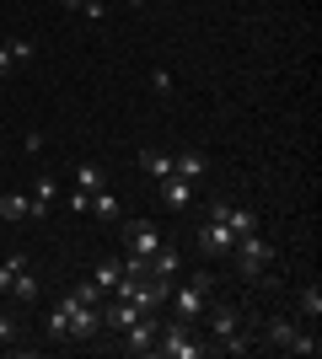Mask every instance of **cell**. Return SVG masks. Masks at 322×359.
Returning <instances> with one entry per match:
<instances>
[{"label": "cell", "instance_id": "1", "mask_svg": "<svg viewBox=\"0 0 322 359\" xmlns=\"http://www.w3.org/2000/svg\"><path fill=\"white\" fill-rule=\"evenodd\" d=\"M151 354H161V359H199V354H210V344H199V338L188 332V322H167V327L156 332Z\"/></svg>", "mask_w": 322, "mask_h": 359}, {"label": "cell", "instance_id": "2", "mask_svg": "<svg viewBox=\"0 0 322 359\" xmlns=\"http://www.w3.org/2000/svg\"><path fill=\"white\" fill-rule=\"evenodd\" d=\"M231 257H236V269H242L247 279H263V273H269V263H274V247L263 241V231H247V236H236Z\"/></svg>", "mask_w": 322, "mask_h": 359}, {"label": "cell", "instance_id": "3", "mask_svg": "<svg viewBox=\"0 0 322 359\" xmlns=\"http://www.w3.org/2000/svg\"><path fill=\"white\" fill-rule=\"evenodd\" d=\"M231 247H236L231 225L220 220V215H204V225H199V252L204 257H231Z\"/></svg>", "mask_w": 322, "mask_h": 359}, {"label": "cell", "instance_id": "4", "mask_svg": "<svg viewBox=\"0 0 322 359\" xmlns=\"http://www.w3.org/2000/svg\"><path fill=\"white\" fill-rule=\"evenodd\" d=\"M167 300H172V311H177V322H199L204 306H210V290H199L194 279H188V285H172Z\"/></svg>", "mask_w": 322, "mask_h": 359}, {"label": "cell", "instance_id": "5", "mask_svg": "<svg viewBox=\"0 0 322 359\" xmlns=\"http://www.w3.org/2000/svg\"><path fill=\"white\" fill-rule=\"evenodd\" d=\"M156 332H161V322H156V311L135 316V322L123 327V348H129V354H151V348H156Z\"/></svg>", "mask_w": 322, "mask_h": 359}, {"label": "cell", "instance_id": "6", "mask_svg": "<svg viewBox=\"0 0 322 359\" xmlns=\"http://www.w3.org/2000/svg\"><path fill=\"white\" fill-rule=\"evenodd\" d=\"M161 241H167V236H161L151 220H129V225H123V247H129L135 257H151Z\"/></svg>", "mask_w": 322, "mask_h": 359}, {"label": "cell", "instance_id": "7", "mask_svg": "<svg viewBox=\"0 0 322 359\" xmlns=\"http://www.w3.org/2000/svg\"><path fill=\"white\" fill-rule=\"evenodd\" d=\"M204 322H210L215 338H231V332L242 327V311H236V306H204ZM210 348H215V344H210Z\"/></svg>", "mask_w": 322, "mask_h": 359}, {"label": "cell", "instance_id": "8", "mask_svg": "<svg viewBox=\"0 0 322 359\" xmlns=\"http://www.w3.org/2000/svg\"><path fill=\"white\" fill-rule=\"evenodd\" d=\"M172 172H177V177H188V182H199L204 172H210V156H204V150H177V156H172Z\"/></svg>", "mask_w": 322, "mask_h": 359}, {"label": "cell", "instance_id": "9", "mask_svg": "<svg viewBox=\"0 0 322 359\" xmlns=\"http://www.w3.org/2000/svg\"><path fill=\"white\" fill-rule=\"evenodd\" d=\"M161 204H167V210H188V204H194V182L177 177V172L161 177Z\"/></svg>", "mask_w": 322, "mask_h": 359}, {"label": "cell", "instance_id": "10", "mask_svg": "<svg viewBox=\"0 0 322 359\" xmlns=\"http://www.w3.org/2000/svg\"><path fill=\"white\" fill-rule=\"evenodd\" d=\"M210 215H220V220L231 225V236H247V231H258V215L247 210V204H231V210H226V204H215Z\"/></svg>", "mask_w": 322, "mask_h": 359}, {"label": "cell", "instance_id": "11", "mask_svg": "<svg viewBox=\"0 0 322 359\" xmlns=\"http://www.w3.org/2000/svg\"><path fill=\"white\" fill-rule=\"evenodd\" d=\"M295 322H285V316H269V322H263V338H269V348H285V354H290V344H295Z\"/></svg>", "mask_w": 322, "mask_h": 359}, {"label": "cell", "instance_id": "12", "mask_svg": "<svg viewBox=\"0 0 322 359\" xmlns=\"http://www.w3.org/2000/svg\"><path fill=\"white\" fill-rule=\"evenodd\" d=\"M135 316H145V311H140V306H135V300H113V306H107V311H102V322H107V327H113V332H123V327H129V322H135Z\"/></svg>", "mask_w": 322, "mask_h": 359}, {"label": "cell", "instance_id": "13", "mask_svg": "<svg viewBox=\"0 0 322 359\" xmlns=\"http://www.w3.org/2000/svg\"><path fill=\"white\" fill-rule=\"evenodd\" d=\"M119 279H123V263H97V273L86 279V285H92L97 295H113V290H119Z\"/></svg>", "mask_w": 322, "mask_h": 359}, {"label": "cell", "instance_id": "14", "mask_svg": "<svg viewBox=\"0 0 322 359\" xmlns=\"http://www.w3.org/2000/svg\"><path fill=\"white\" fill-rule=\"evenodd\" d=\"M140 172H145V177H172V156L167 150H140Z\"/></svg>", "mask_w": 322, "mask_h": 359}, {"label": "cell", "instance_id": "15", "mask_svg": "<svg viewBox=\"0 0 322 359\" xmlns=\"http://www.w3.org/2000/svg\"><path fill=\"white\" fill-rule=\"evenodd\" d=\"M32 220H38V215H48V204H54V198H60V188H54V177H38L32 182Z\"/></svg>", "mask_w": 322, "mask_h": 359}, {"label": "cell", "instance_id": "16", "mask_svg": "<svg viewBox=\"0 0 322 359\" xmlns=\"http://www.w3.org/2000/svg\"><path fill=\"white\" fill-rule=\"evenodd\" d=\"M0 220H32V198H22V194H0Z\"/></svg>", "mask_w": 322, "mask_h": 359}, {"label": "cell", "instance_id": "17", "mask_svg": "<svg viewBox=\"0 0 322 359\" xmlns=\"http://www.w3.org/2000/svg\"><path fill=\"white\" fill-rule=\"evenodd\" d=\"M76 172V188L81 194H97V188H107V177H102V166H92V161H81V166H70Z\"/></svg>", "mask_w": 322, "mask_h": 359}, {"label": "cell", "instance_id": "18", "mask_svg": "<svg viewBox=\"0 0 322 359\" xmlns=\"http://www.w3.org/2000/svg\"><path fill=\"white\" fill-rule=\"evenodd\" d=\"M32 54H38L32 43H0V75L11 70V65H32Z\"/></svg>", "mask_w": 322, "mask_h": 359}, {"label": "cell", "instance_id": "19", "mask_svg": "<svg viewBox=\"0 0 322 359\" xmlns=\"http://www.w3.org/2000/svg\"><path fill=\"white\" fill-rule=\"evenodd\" d=\"M86 215H97V220H119V198H113V188H97V194H92V210H86Z\"/></svg>", "mask_w": 322, "mask_h": 359}, {"label": "cell", "instance_id": "20", "mask_svg": "<svg viewBox=\"0 0 322 359\" xmlns=\"http://www.w3.org/2000/svg\"><path fill=\"white\" fill-rule=\"evenodd\" d=\"M48 338H54V344H60V338H70V306H54V311H48Z\"/></svg>", "mask_w": 322, "mask_h": 359}, {"label": "cell", "instance_id": "21", "mask_svg": "<svg viewBox=\"0 0 322 359\" xmlns=\"http://www.w3.org/2000/svg\"><path fill=\"white\" fill-rule=\"evenodd\" d=\"M295 306H301V316H311V322H317V316H322V290H317V285H307Z\"/></svg>", "mask_w": 322, "mask_h": 359}, {"label": "cell", "instance_id": "22", "mask_svg": "<svg viewBox=\"0 0 322 359\" xmlns=\"http://www.w3.org/2000/svg\"><path fill=\"white\" fill-rule=\"evenodd\" d=\"M22 269H27V252H11L6 263H0V295H6V285H11V279H16Z\"/></svg>", "mask_w": 322, "mask_h": 359}, {"label": "cell", "instance_id": "23", "mask_svg": "<svg viewBox=\"0 0 322 359\" xmlns=\"http://www.w3.org/2000/svg\"><path fill=\"white\" fill-rule=\"evenodd\" d=\"M290 354H311V359H317V354H322V344H317V332H295V344H290Z\"/></svg>", "mask_w": 322, "mask_h": 359}, {"label": "cell", "instance_id": "24", "mask_svg": "<svg viewBox=\"0 0 322 359\" xmlns=\"http://www.w3.org/2000/svg\"><path fill=\"white\" fill-rule=\"evenodd\" d=\"M22 338V322L16 316H0V344H16Z\"/></svg>", "mask_w": 322, "mask_h": 359}, {"label": "cell", "instance_id": "25", "mask_svg": "<svg viewBox=\"0 0 322 359\" xmlns=\"http://www.w3.org/2000/svg\"><path fill=\"white\" fill-rule=\"evenodd\" d=\"M151 91H156V97H167V91H172V75L167 70H151Z\"/></svg>", "mask_w": 322, "mask_h": 359}, {"label": "cell", "instance_id": "26", "mask_svg": "<svg viewBox=\"0 0 322 359\" xmlns=\"http://www.w3.org/2000/svg\"><path fill=\"white\" fill-rule=\"evenodd\" d=\"M65 204H70V210H76V215H86V210H92V194H81V188H76V194L65 198Z\"/></svg>", "mask_w": 322, "mask_h": 359}, {"label": "cell", "instance_id": "27", "mask_svg": "<svg viewBox=\"0 0 322 359\" xmlns=\"http://www.w3.org/2000/svg\"><path fill=\"white\" fill-rule=\"evenodd\" d=\"M81 16H86V22H102L107 6H102V0H86V11H81Z\"/></svg>", "mask_w": 322, "mask_h": 359}, {"label": "cell", "instance_id": "28", "mask_svg": "<svg viewBox=\"0 0 322 359\" xmlns=\"http://www.w3.org/2000/svg\"><path fill=\"white\" fill-rule=\"evenodd\" d=\"M60 6H65V11H76V16L86 11V0H60Z\"/></svg>", "mask_w": 322, "mask_h": 359}, {"label": "cell", "instance_id": "29", "mask_svg": "<svg viewBox=\"0 0 322 359\" xmlns=\"http://www.w3.org/2000/svg\"><path fill=\"white\" fill-rule=\"evenodd\" d=\"M129 6H145V0H129Z\"/></svg>", "mask_w": 322, "mask_h": 359}]
</instances>
